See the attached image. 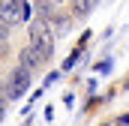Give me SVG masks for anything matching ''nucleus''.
Listing matches in <instances>:
<instances>
[{
	"label": "nucleus",
	"instance_id": "obj_15",
	"mask_svg": "<svg viewBox=\"0 0 129 126\" xmlns=\"http://www.w3.org/2000/svg\"><path fill=\"white\" fill-rule=\"evenodd\" d=\"M96 3H99V0H96Z\"/></svg>",
	"mask_w": 129,
	"mask_h": 126
},
{
	"label": "nucleus",
	"instance_id": "obj_2",
	"mask_svg": "<svg viewBox=\"0 0 129 126\" xmlns=\"http://www.w3.org/2000/svg\"><path fill=\"white\" fill-rule=\"evenodd\" d=\"M27 42H30L33 48H39V51L51 60V57H54V42H57V36L51 30V21L33 18V24L27 27Z\"/></svg>",
	"mask_w": 129,
	"mask_h": 126
},
{
	"label": "nucleus",
	"instance_id": "obj_12",
	"mask_svg": "<svg viewBox=\"0 0 129 126\" xmlns=\"http://www.w3.org/2000/svg\"><path fill=\"white\" fill-rule=\"evenodd\" d=\"M120 87H123V93H129V75L123 78V84H120Z\"/></svg>",
	"mask_w": 129,
	"mask_h": 126
},
{
	"label": "nucleus",
	"instance_id": "obj_8",
	"mask_svg": "<svg viewBox=\"0 0 129 126\" xmlns=\"http://www.w3.org/2000/svg\"><path fill=\"white\" fill-rule=\"evenodd\" d=\"M12 57V48H9V42H0V60H9Z\"/></svg>",
	"mask_w": 129,
	"mask_h": 126
},
{
	"label": "nucleus",
	"instance_id": "obj_1",
	"mask_svg": "<svg viewBox=\"0 0 129 126\" xmlns=\"http://www.w3.org/2000/svg\"><path fill=\"white\" fill-rule=\"evenodd\" d=\"M0 18L15 30V27H30L36 12L33 0H0Z\"/></svg>",
	"mask_w": 129,
	"mask_h": 126
},
{
	"label": "nucleus",
	"instance_id": "obj_10",
	"mask_svg": "<svg viewBox=\"0 0 129 126\" xmlns=\"http://www.w3.org/2000/svg\"><path fill=\"white\" fill-rule=\"evenodd\" d=\"M60 75H63V72H48V75H45V81H42V84H45V87H51V81H57V78H60Z\"/></svg>",
	"mask_w": 129,
	"mask_h": 126
},
{
	"label": "nucleus",
	"instance_id": "obj_11",
	"mask_svg": "<svg viewBox=\"0 0 129 126\" xmlns=\"http://www.w3.org/2000/svg\"><path fill=\"white\" fill-rule=\"evenodd\" d=\"M114 120H117V126H129V111H123V114H117Z\"/></svg>",
	"mask_w": 129,
	"mask_h": 126
},
{
	"label": "nucleus",
	"instance_id": "obj_4",
	"mask_svg": "<svg viewBox=\"0 0 129 126\" xmlns=\"http://www.w3.org/2000/svg\"><path fill=\"white\" fill-rule=\"evenodd\" d=\"M18 63H21V66H24V69L33 75V72H39L42 66H48L51 60H48L39 48H33L30 42H27V45H21V48H18Z\"/></svg>",
	"mask_w": 129,
	"mask_h": 126
},
{
	"label": "nucleus",
	"instance_id": "obj_6",
	"mask_svg": "<svg viewBox=\"0 0 129 126\" xmlns=\"http://www.w3.org/2000/svg\"><path fill=\"white\" fill-rule=\"evenodd\" d=\"M33 12H36V18H42V21H51L60 9L54 6V0H33Z\"/></svg>",
	"mask_w": 129,
	"mask_h": 126
},
{
	"label": "nucleus",
	"instance_id": "obj_14",
	"mask_svg": "<svg viewBox=\"0 0 129 126\" xmlns=\"http://www.w3.org/2000/svg\"><path fill=\"white\" fill-rule=\"evenodd\" d=\"M99 126H117V120H105V123H99Z\"/></svg>",
	"mask_w": 129,
	"mask_h": 126
},
{
	"label": "nucleus",
	"instance_id": "obj_3",
	"mask_svg": "<svg viewBox=\"0 0 129 126\" xmlns=\"http://www.w3.org/2000/svg\"><path fill=\"white\" fill-rule=\"evenodd\" d=\"M30 72L21 66V63H15L9 72H6V78H3V84H0V90L6 93V99L9 102H15V99H21V96L30 90Z\"/></svg>",
	"mask_w": 129,
	"mask_h": 126
},
{
	"label": "nucleus",
	"instance_id": "obj_5",
	"mask_svg": "<svg viewBox=\"0 0 129 126\" xmlns=\"http://www.w3.org/2000/svg\"><path fill=\"white\" fill-rule=\"evenodd\" d=\"M72 21H75V15H72L69 9H60V12L51 18V30H54V36H63V33H69Z\"/></svg>",
	"mask_w": 129,
	"mask_h": 126
},
{
	"label": "nucleus",
	"instance_id": "obj_7",
	"mask_svg": "<svg viewBox=\"0 0 129 126\" xmlns=\"http://www.w3.org/2000/svg\"><path fill=\"white\" fill-rule=\"evenodd\" d=\"M96 6H99L96 0H69V6H66V9H69L75 18H87V15L96 9Z\"/></svg>",
	"mask_w": 129,
	"mask_h": 126
},
{
	"label": "nucleus",
	"instance_id": "obj_9",
	"mask_svg": "<svg viewBox=\"0 0 129 126\" xmlns=\"http://www.w3.org/2000/svg\"><path fill=\"white\" fill-rule=\"evenodd\" d=\"M6 105H9V99H6L3 90H0V123H3V117H6Z\"/></svg>",
	"mask_w": 129,
	"mask_h": 126
},
{
	"label": "nucleus",
	"instance_id": "obj_13",
	"mask_svg": "<svg viewBox=\"0 0 129 126\" xmlns=\"http://www.w3.org/2000/svg\"><path fill=\"white\" fill-rule=\"evenodd\" d=\"M54 6L60 9V6H69V0H54Z\"/></svg>",
	"mask_w": 129,
	"mask_h": 126
}]
</instances>
